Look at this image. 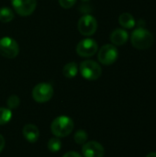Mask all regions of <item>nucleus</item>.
Here are the masks:
<instances>
[{"label": "nucleus", "instance_id": "obj_13", "mask_svg": "<svg viewBox=\"0 0 156 157\" xmlns=\"http://www.w3.org/2000/svg\"><path fill=\"white\" fill-rule=\"evenodd\" d=\"M119 22L124 29H132L136 23L133 16L130 13H122L119 17Z\"/></svg>", "mask_w": 156, "mask_h": 157}, {"label": "nucleus", "instance_id": "obj_11", "mask_svg": "<svg viewBox=\"0 0 156 157\" xmlns=\"http://www.w3.org/2000/svg\"><path fill=\"white\" fill-rule=\"evenodd\" d=\"M129 39V33L126 29H116L110 34V40L114 45L121 46L127 42Z\"/></svg>", "mask_w": 156, "mask_h": 157}, {"label": "nucleus", "instance_id": "obj_16", "mask_svg": "<svg viewBox=\"0 0 156 157\" xmlns=\"http://www.w3.org/2000/svg\"><path fill=\"white\" fill-rule=\"evenodd\" d=\"M12 111L8 108H0V125H5L10 121Z\"/></svg>", "mask_w": 156, "mask_h": 157}, {"label": "nucleus", "instance_id": "obj_3", "mask_svg": "<svg viewBox=\"0 0 156 157\" xmlns=\"http://www.w3.org/2000/svg\"><path fill=\"white\" fill-rule=\"evenodd\" d=\"M79 70L81 73V75L89 81H94L98 79L101 76L102 74V69L100 65L92 60H86L83 61L80 63Z\"/></svg>", "mask_w": 156, "mask_h": 157}, {"label": "nucleus", "instance_id": "obj_9", "mask_svg": "<svg viewBox=\"0 0 156 157\" xmlns=\"http://www.w3.org/2000/svg\"><path fill=\"white\" fill-rule=\"evenodd\" d=\"M11 4L17 14L21 17H28L35 11L37 0H11Z\"/></svg>", "mask_w": 156, "mask_h": 157}, {"label": "nucleus", "instance_id": "obj_12", "mask_svg": "<svg viewBox=\"0 0 156 157\" xmlns=\"http://www.w3.org/2000/svg\"><path fill=\"white\" fill-rule=\"evenodd\" d=\"M24 138L29 143H36L40 137V132L37 126L33 124H27L22 130Z\"/></svg>", "mask_w": 156, "mask_h": 157}, {"label": "nucleus", "instance_id": "obj_1", "mask_svg": "<svg viewBox=\"0 0 156 157\" xmlns=\"http://www.w3.org/2000/svg\"><path fill=\"white\" fill-rule=\"evenodd\" d=\"M131 41L136 49L145 50L153 45L154 36L148 29L144 28H138L131 33Z\"/></svg>", "mask_w": 156, "mask_h": 157}, {"label": "nucleus", "instance_id": "obj_5", "mask_svg": "<svg viewBox=\"0 0 156 157\" xmlns=\"http://www.w3.org/2000/svg\"><path fill=\"white\" fill-rule=\"evenodd\" d=\"M19 52L17 42L11 37H3L0 39V54L6 58H15Z\"/></svg>", "mask_w": 156, "mask_h": 157}, {"label": "nucleus", "instance_id": "obj_23", "mask_svg": "<svg viewBox=\"0 0 156 157\" xmlns=\"http://www.w3.org/2000/svg\"><path fill=\"white\" fill-rule=\"evenodd\" d=\"M146 157H156V153H150L146 155Z\"/></svg>", "mask_w": 156, "mask_h": 157}, {"label": "nucleus", "instance_id": "obj_2", "mask_svg": "<svg viewBox=\"0 0 156 157\" xmlns=\"http://www.w3.org/2000/svg\"><path fill=\"white\" fill-rule=\"evenodd\" d=\"M74 121L67 116L57 117L51 125V132L58 138H63L71 134L74 130Z\"/></svg>", "mask_w": 156, "mask_h": 157}, {"label": "nucleus", "instance_id": "obj_18", "mask_svg": "<svg viewBox=\"0 0 156 157\" xmlns=\"http://www.w3.org/2000/svg\"><path fill=\"white\" fill-rule=\"evenodd\" d=\"M74 139L76 142V144H86V142L87 140V134H86V132L85 131L79 130V131H77L75 132Z\"/></svg>", "mask_w": 156, "mask_h": 157}, {"label": "nucleus", "instance_id": "obj_14", "mask_svg": "<svg viewBox=\"0 0 156 157\" xmlns=\"http://www.w3.org/2000/svg\"><path fill=\"white\" fill-rule=\"evenodd\" d=\"M78 73V66L76 63H68L63 68V74L66 78H74Z\"/></svg>", "mask_w": 156, "mask_h": 157}, {"label": "nucleus", "instance_id": "obj_15", "mask_svg": "<svg viewBox=\"0 0 156 157\" xmlns=\"http://www.w3.org/2000/svg\"><path fill=\"white\" fill-rule=\"evenodd\" d=\"M14 18V12L11 8L7 6H3L0 8V21L3 23L11 22Z\"/></svg>", "mask_w": 156, "mask_h": 157}, {"label": "nucleus", "instance_id": "obj_22", "mask_svg": "<svg viewBox=\"0 0 156 157\" xmlns=\"http://www.w3.org/2000/svg\"><path fill=\"white\" fill-rule=\"evenodd\" d=\"M4 147H5V139H4V137L0 134V153L3 151Z\"/></svg>", "mask_w": 156, "mask_h": 157}, {"label": "nucleus", "instance_id": "obj_19", "mask_svg": "<svg viewBox=\"0 0 156 157\" xmlns=\"http://www.w3.org/2000/svg\"><path fill=\"white\" fill-rule=\"evenodd\" d=\"M19 103H20L19 98L17 96H15V95L10 96L6 100V105H7L9 109H17L19 106Z\"/></svg>", "mask_w": 156, "mask_h": 157}, {"label": "nucleus", "instance_id": "obj_17", "mask_svg": "<svg viewBox=\"0 0 156 157\" xmlns=\"http://www.w3.org/2000/svg\"><path fill=\"white\" fill-rule=\"evenodd\" d=\"M62 148V142L58 137L51 138L48 142V149L51 153H57Z\"/></svg>", "mask_w": 156, "mask_h": 157}, {"label": "nucleus", "instance_id": "obj_8", "mask_svg": "<svg viewBox=\"0 0 156 157\" xmlns=\"http://www.w3.org/2000/svg\"><path fill=\"white\" fill-rule=\"evenodd\" d=\"M97 42L91 38H86L78 42L76 46V52L79 56L87 58L95 55L97 52Z\"/></svg>", "mask_w": 156, "mask_h": 157}, {"label": "nucleus", "instance_id": "obj_21", "mask_svg": "<svg viewBox=\"0 0 156 157\" xmlns=\"http://www.w3.org/2000/svg\"><path fill=\"white\" fill-rule=\"evenodd\" d=\"M63 157H82L81 156V155H79L78 153H76V152H68V153H66L64 155Z\"/></svg>", "mask_w": 156, "mask_h": 157}, {"label": "nucleus", "instance_id": "obj_6", "mask_svg": "<svg viewBox=\"0 0 156 157\" xmlns=\"http://www.w3.org/2000/svg\"><path fill=\"white\" fill-rule=\"evenodd\" d=\"M119 57L118 49L113 44H106L102 46L98 52V61L104 65H110L114 63Z\"/></svg>", "mask_w": 156, "mask_h": 157}, {"label": "nucleus", "instance_id": "obj_10", "mask_svg": "<svg viewBox=\"0 0 156 157\" xmlns=\"http://www.w3.org/2000/svg\"><path fill=\"white\" fill-rule=\"evenodd\" d=\"M82 153L85 157H103L105 149L98 142L92 141L83 144Z\"/></svg>", "mask_w": 156, "mask_h": 157}, {"label": "nucleus", "instance_id": "obj_7", "mask_svg": "<svg viewBox=\"0 0 156 157\" xmlns=\"http://www.w3.org/2000/svg\"><path fill=\"white\" fill-rule=\"evenodd\" d=\"M78 30L84 36H91L93 35L97 29V19L89 14L84 15L80 17L78 21Z\"/></svg>", "mask_w": 156, "mask_h": 157}, {"label": "nucleus", "instance_id": "obj_24", "mask_svg": "<svg viewBox=\"0 0 156 157\" xmlns=\"http://www.w3.org/2000/svg\"><path fill=\"white\" fill-rule=\"evenodd\" d=\"M81 1H83V2H87V1H89V0H81Z\"/></svg>", "mask_w": 156, "mask_h": 157}, {"label": "nucleus", "instance_id": "obj_4", "mask_svg": "<svg viewBox=\"0 0 156 157\" xmlns=\"http://www.w3.org/2000/svg\"><path fill=\"white\" fill-rule=\"evenodd\" d=\"M53 96V87L49 83H40L32 90V98L38 103L48 102Z\"/></svg>", "mask_w": 156, "mask_h": 157}, {"label": "nucleus", "instance_id": "obj_20", "mask_svg": "<svg viewBox=\"0 0 156 157\" xmlns=\"http://www.w3.org/2000/svg\"><path fill=\"white\" fill-rule=\"evenodd\" d=\"M76 3V0H59V4L63 8H71L74 4Z\"/></svg>", "mask_w": 156, "mask_h": 157}]
</instances>
